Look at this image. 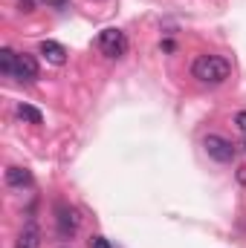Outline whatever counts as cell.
<instances>
[{
  "mask_svg": "<svg viewBox=\"0 0 246 248\" xmlns=\"http://www.w3.org/2000/svg\"><path fill=\"white\" fill-rule=\"evenodd\" d=\"M191 75L200 84H223L232 75V63L226 58H220V55H200L191 63Z\"/></svg>",
  "mask_w": 246,
  "mask_h": 248,
  "instance_id": "cell-1",
  "label": "cell"
},
{
  "mask_svg": "<svg viewBox=\"0 0 246 248\" xmlns=\"http://www.w3.org/2000/svg\"><path fill=\"white\" fill-rule=\"evenodd\" d=\"M78 225H81L78 211L72 205H67V202H58L55 205V228H58V237L61 240H72L75 231H78Z\"/></svg>",
  "mask_w": 246,
  "mask_h": 248,
  "instance_id": "cell-2",
  "label": "cell"
},
{
  "mask_svg": "<svg viewBox=\"0 0 246 248\" xmlns=\"http://www.w3.org/2000/svg\"><path fill=\"white\" fill-rule=\"evenodd\" d=\"M203 147H206L209 159H214V162H220V165H226V162L235 159V144H232L229 139L217 136V133H209V136L203 139Z\"/></svg>",
  "mask_w": 246,
  "mask_h": 248,
  "instance_id": "cell-3",
  "label": "cell"
},
{
  "mask_svg": "<svg viewBox=\"0 0 246 248\" xmlns=\"http://www.w3.org/2000/svg\"><path fill=\"white\" fill-rule=\"evenodd\" d=\"M99 49H102V55H107V58H122L124 52H127V38H124L122 29H105L102 35H99Z\"/></svg>",
  "mask_w": 246,
  "mask_h": 248,
  "instance_id": "cell-4",
  "label": "cell"
},
{
  "mask_svg": "<svg viewBox=\"0 0 246 248\" xmlns=\"http://www.w3.org/2000/svg\"><path fill=\"white\" fill-rule=\"evenodd\" d=\"M38 78V61L32 55H18V66H15V81H35Z\"/></svg>",
  "mask_w": 246,
  "mask_h": 248,
  "instance_id": "cell-5",
  "label": "cell"
},
{
  "mask_svg": "<svg viewBox=\"0 0 246 248\" xmlns=\"http://www.w3.org/2000/svg\"><path fill=\"white\" fill-rule=\"evenodd\" d=\"M41 55L47 58V63H53V66H64L67 63V49H64L58 41H44L41 44Z\"/></svg>",
  "mask_w": 246,
  "mask_h": 248,
  "instance_id": "cell-6",
  "label": "cell"
},
{
  "mask_svg": "<svg viewBox=\"0 0 246 248\" xmlns=\"http://www.w3.org/2000/svg\"><path fill=\"white\" fill-rule=\"evenodd\" d=\"M15 248H41V228L38 225H23V231L18 234L15 240Z\"/></svg>",
  "mask_w": 246,
  "mask_h": 248,
  "instance_id": "cell-7",
  "label": "cell"
},
{
  "mask_svg": "<svg viewBox=\"0 0 246 248\" xmlns=\"http://www.w3.org/2000/svg\"><path fill=\"white\" fill-rule=\"evenodd\" d=\"M6 185H9V187L32 185V173H29L26 168H9V170H6Z\"/></svg>",
  "mask_w": 246,
  "mask_h": 248,
  "instance_id": "cell-8",
  "label": "cell"
},
{
  "mask_svg": "<svg viewBox=\"0 0 246 248\" xmlns=\"http://www.w3.org/2000/svg\"><path fill=\"white\" fill-rule=\"evenodd\" d=\"M15 66H18V52H12L9 46L0 49V72L6 78H15Z\"/></svg>",
  "mask_w": 246,
  "mask_h": 248,
  "instance_id": "cell-9",
  "label": "cell"
},
{
  "mask_svg": "<svg viewBox=\"0 0 246 248\" xmlns=\"http://www.w3.org/2000/svg\"><path fill=\"white\" fill-rule=\"evenodd\" d=\"M18 119L20 122H29V124H41L44 122V116H41V110L38 107H32V104H18Z\"/></svg>",
  "mask_w": 246,
  "mask_h": 248,
  "instance_id": "cell-10",
  "label": "cell"
},
{
  "mask_svg": "<svg viewBox=\"0 0 246 248\" xmlns=\"http://www.w3.org/2000/svg\"><path fill=\"white\" fill-rule=\"evenodd\" d=\"M90 248H113V246H110V240H107V237L96 234V237H90Z\"/></svg>",
  "mask_w": 246,
  "mask_h": 248,
  "instance_id": "cell-11",
  "label": "cell"
},
{
  "mask_svg": "<svg viewBox=\"0 0 246 248\" xmlns=\"http://www.w3.org/2000/svg\"><path fill=\"white\" fill-rule=\"evenodd\" d=\"M235 124H238V130H244L246 133V110H241V113L235 116Z\"/></svg>",
  "mask_w": 246,
  "mask_h": 248,
  "instance_id": "cell-12",
  "label": "cell"
},
{
  "mask_svg": "<svg viewBox=\"0 0 246 248\" xmlns=\"http://www.w3.org/2000/svg\"><path fill=\"white\" fill-rule=\"evenodd\" d=\"M35 9V0H20V12H32Z\"/></svg>",
  "mask_w": 246,
  "mask_h": 248,
  "instance_id": "cell-13",
  "label": "cell"
}]
</instances>
